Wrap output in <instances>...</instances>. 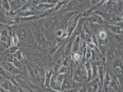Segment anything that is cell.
Wrapping results in <instances>:
<instances>
[{"instance_id":"22","label":"cell","mask_w":123,"mask_h":92,"mask_svg":"<svg viewBox=\"0 0 123 92\" xmlns=\"http://www.w3.org/2000/svg\"><path fill=\"white\" fill-rule=\"evenodd\" d=\"M54 9V8H53V9H51L50 10L45 11L43 14H42L40 16V18H44V17H47V16L49 15L50 14H51V13L53 12Z\"/></svg>"},{"instance_id":"25","label":"cell","mask_w":123,"mask_h":92,"mask_svg":"<svg viewBox=\"0 0 123 92\" xmlns=\"http://www.w3.org/2000/svg\"><path fill=\"white\" fill-rule=\"evenodd\" d=\"M99 36L101 40H103L106 39V36H107V34H106V33L105 32H104V31H101V32H100L99 33Z\"/></svg>"},{"instance_id":"34","label":"cell","mask_w":123,"mask_h":92,"mask_svg":"<svg viewBox=\"0 0 123 92\" xmlns=\"http://www.w3.org/2000/svg\"><path fill=\"white\" fill-rule=\"evenodd\" d=\"M74 80H75L76 81H77V82H80V76L78 73H76V74L74 75Z\"/></svg>"},{"instance_id":"44","label":"cell","mask_w":123,"mask_h":92,"mask_svg":"<svg viewBox=\"0 0 123 92\" xmlns=\"http://www.w3.org/2000/svg\"></svg>"},{"instance_id":"27","label":"cell","mask_w":123,"mask_h":92,"mask_svg":"<svg viewBox=\"0 0 123 92\" xmlns=\"http://www.w3.org/2000/svg\"><path fill=\"white\" fill-rule=\"evenodd\" d=\"M58 47V45L56 44H55L53 46H52L50 49V53L53 54L56 51Z\"/></svg>"},{"instance_id":"20","label":"cell","mask_w":123,"mask_h":92,"mask_svg":"<svg viewBox=\"0 0 123 92\" xmlns=\"http://www.w3.org/2000/svg\"><path fill=\"white\" fill-rule=\"evenodd\" d=\"M75 6H76V3L75 2H74V1L71 2L69 3L68 4H67V5L64 7V8H63V10H66L69 9L74 8Z\"/></svg>"},{"instance_id":"7","label":"cell","mask_w":123,"mask_h":92,"mask_svg":"<svg viewBox=\"0 0 123 92\" xmlns=\"http://www.w3.org/2000/svg\"><path fill=\"white\" fill-rule=\"evenodd\" d=\"M52 75V71L51 69H47L46 72L45 80V87H49L51 82V77Z\"/></svg>"},{"instance_id":"15","label":"cell","mask_w":123,"mask_h":92,"mask_svg":"<svg viewBox=\"0 0 123 92\" xmlns=\"http://www.w3.org/2000/svg\"><path fill=\"white\" fill-rule=\"evenodd\" d=\"M23 2H22V1H14L12 2L11 6L14 10H17L22 7V6L23 5Z\"/></svg>"},{"instance_id":"26","label":"cell","mask_w":123,"mask_h":92,"mask_svg":"<svg viewBox=\"0 0 123 92\" xmlns=\"http://www.w3.org/2000/svg\"><path fill=\"white\" fill-rule=\"evenodd\" d=\"M39 41L41 44H45L46 43V40L45 38L44 37V36L43 35H41L39 36Z\"/></svg>"},{"instance_id":"28","label":"cell","mask_w":123,"mask_h":92,"mask_svg":"<svg viewBox=\"0 0 123 92\" xmlns=\"http://www.w3.org/2000/svg\"><path fill=\"white\" fill-rule=\"evenodd\" d=\"M18 49V47H17L15 46H12L10 48V54L12 53H15L16 52H17V50Z\"/></svg>"},{"instance_id":"37","label":"cell","mask_w":123,"mask_h":92,"mask_svg":"<svg viewBox=\"0 0 123 92\" xmlns=\"http://www.w3.org/2000/svg\"><path fill=\"white\" fill-rule=\"evenodd\" d=\"M86 56H87V59H89V58H91V56H92V52L89 49H87Z\"/></svg>"},{"instance_id":"9","label":"cell","mask_w":123,"mask_h":92,"mask_svg":"<svg viewBox=\"0 0 123 92\" xmlns=\"http://www.w3.org/2000/svg\"><path fill=\"white\" fill-rule=\"evenodd\" d=\"M18 39L21 41H25L27 36V31L25 29H20L17 31Z\"/></svg>"},{"instance_id":"35","label":"cell","mask_w":123,"mask_h":92,"mask_svg":"<svg viewBox=\"0 0 123 92\" xmlns=\"http://www.w3.org/2000/svg\"><path fill=\"white\" fill-rule=\"evenodd\" d=\"M92 42H93V43H94V44L96 45H98V40H97V38L95 36H93V37H92Z\"/></svg>"},{"instance_id":"33","label":"cell","mask_w":123,"mask_h":92,"mask_svg":"<svg viewBox=\"0 0 123 92\" xmlns=\"http://www.w3.org/2000/svg\"><path fill=\"white\" fill-rule=\"evenodd\" d=\"M56 36H57L58 37H62V36H63V31L62 30H58L56 31Z\"/></svg>"},{"instance_id":"10","label":"cell","mask_w":123,"mask_h":92,"mask_svg":"<svg viewBox=\"0 0 123 92\" xmlns=\"http://www.w3.org/2000/svg\"><path fill=\"white\" fill-rule=\"evenodd\" d=\"M98 76L100 80V84H99V87L100 89L102 88V87L103 86V80H104V69L102 66H99V68L98 70Z\"/></svg>"},{"instance_id":"40","label":"cell","mask_w":123,"mask_h":92,"mask_svg":"<svg viewBox=\"0 0 123 92\" xmlns=\"http://www.w3.org/2000/svg\"><path fill=\"white\" fill-rule=\"evenodd\" d=\"M19 91H20V92H28L26 91L25 90H22V89H19Z\"/></svg>"},{"instance_id":"38","label":"cell","mask_w":123,"mask_h":92,"mask_svg":"<svg viewBox=\"0 0 123 92\" xmlns=\"http://www.w3.org/2000/svg\"><path fill=\"white\" fill-rule=\"evenodd\" d=\"M74 58L76 60H79V59H80V55H79V54H78L77 53H75L74 55Z\"/></svg>"},{"instance_id":"5","label":"cell","mask_w":123,"mask_h":92,"mask_svg":"<svg viewBox=\"0 0 123 92\" xmlns=\"http://www.w3.org/2000/svg\"><path fill=\"white\" fill-rule=\"evenodd\" d=\"M56 4L49 3L47 2L42 3L36 5V7L39 10L46 11L54 8V7H56Z\"/></svg>"},{"instance_id":"24","label":"cell","mask_w":123,"mask_h":92,"mask_svg":"<svg viewBox=\"0 0 123 92\" xmlns=\"http://www.w3.org/2000/svg\"><path fill=\"white\" fill-rule=\"evenodd\" d=\"M62 64L61 59H59L58 62L56 64V65L54 66V70L56 71H59V69H60L61 67V65Z\"/></svg>"},{"instance_id":"21","label":"cell","mask_w":123,"mask_h":92,"mask_svg":"<svg viewBox=\"0 0 123 92\" xmlns=\"http://www.w3.org/2000/svg\"><path fill=\"white\" fill-rule=\"evenodd\" d=\"M93 12V8L89 9L88 10L86 11L85 12H84L82 14V16H84V17H88L91 15H92Z\"/></svg>"},{"instance_id":"2","label":"cell","mask_w":123,"mask_h":92,"mask_svg":"<svg viewBox=\"0 0 123 92\" xmlns=\"http://www.w3.org/2000/svg\"><path fill=\"white\" fill-rule=\"evenodd\" d=\"M2 68H3L7 72H9L12 75H15L19 73V69L16 68L12 64L10 63L3 62L1 64Z\"/></svg>"},{"instance_id":"13","label":"cell","mask_w":123,"mask_h":92,"mask_svg":"<svg viewBox=\"0 0 123 92\" xmlns=\"http://www.w3.org/2000/svg\"><path fill=\"white\" fill-rule=\"evenodd\" d=\"M77 21H78L77 20H75L74 21H73V22H72V24H70L68 26L67 32L68 35L71 34L72 33V32H73V31H74V29H75V28L77 26Z\"/></svg>"},{"instance_id":"36","label":"cell","mask_w":123,"mask_h":92,"mask_svg":"<svg viewBox=\"0 0 123 92\" xmlns=\"http://www.w3.org/2000/svg\"><path fill=\"white\" fill-rule=\"evenodd\" d=\"M109 81H110V77H109L108 74H107L106 76V85L107 87L108 84L109 83Z\"/></svg>"},{"instance_id":"16","label":"cell","mask_w":123,"mask_h":92,"mask_svg":"<svg viewBox=\"0 0 123 92\" xmlns=\"http://www.w3.org/2000/svg\"><path fill=\"white\" fill-rule=\"evenodd\" d=\"M0 39L1 41L4 42H8L9 41V37L7 31L6 30H4L2 31Z\"/></svg>"},{"instance_id":"6","label":"cell","mask_w":123,"mask_h":92,"mask_svg":"<svg viewBox=\"0 0 123 92\" xmlns=\"http://www.w3.org/2000/svg\"><path fill=\"white\" fill-rule=\"evenodd\" d=\"M7 60L17 69H19L21 68V65L20 61L18 59H17L15 57L13 56L12 55L10 54L8 55Z\"/></svg>"},{"instance_id":"4","label":"cell","mask_w":123,"mask_h":92,"mask_svg":"<svg viewBox=\"0 0 123 92\" xmlns=\"http://www.w3.org/2000/svg\"><path fill=\"white\" fill-rule=\"evenodd\" d=\"M0 86L5 91H10L13 88V86L9 81L6 79H1L0 81Z\"/></svg>"},{"instance_id":"12","label":"cell","mask_w":123,"mask_h":92,"mask_svg":"<svg viewBox=\"0 0 123 92\" xmlns=\"http://www.w3.org/2000/svg\"><path fill=\"white\" fill-rule=\"evenodd\" d=\"M76 13V12L73 11L72 12L67 13L66 14H65L63 17V19H62V21H63V23L65 24L67 23L68 21V20H69L72 18L73 16L75 15Z\"/></svg>"},{"instance_id":"11","label":"cell","mask_w":123,"mask_h":92,"mask_svg":"<svg viewBox=\"0 0 123 92\" xmlns=\"http://www.w3.org/2000/svg\"><path fill=\"white\" fill-rule=\"evenodd\" d=\"M74 41V40L71 39L67 42L64 49V53L66 55H68L70 52L72 51V46Z\"/></svg>"},{"instance_id":"18","label":"cell","mask_w":123,"mask_h":92,"mask_svg":"<svg viewBox=\"0 0 123 92\" xmlns=\"http://www.w3.org/2000/svg\"><path fill=\"white\" fill-rule=\"evenodd\" d=\"M93 21L94 22H96L100 25H102L103 23V18L100 15L97 14L93 18Z\"/></svg>"},{"instance_id":"29","label":"cell","mask_w":123,"mask_h":92,"mask_svg":"<svg viewBox=\"0 0 123 92\" xmlns=\"http://www.w3.org/2000/svg\"><path fill=\"white\" fill-rule=\"evenodd\" d=\"M67 72V69L65 66H62L60 68V69L59 70V73L61 74H65Z\"/></svg>"},{"instance_id":"14","label":"cell","mask_w":123,"mask_h":92,"mask_svg":"<svg viewBox=\"0 0 123 92\" xmlns=\"http://www.w3.org/2000/svg\"><path fill=\"white\" fill-rule=\"evenodd\" d=\"M107 27L110 31L115 34H118L121 32L120 30L121 27L112 25H108Z\"/></svg>"},{"instance_id":"43","label":"cell","mask_w":123,"mask_h":92,"mask_svg":"<svg viewBox=\"0 0 123 92\" xmlns=\"http://www.w3.org/2000/svg\"><path fill=\"white\" fill-rule=\"evenodd\" d=\"M122 14H123V11H122Z\"/></svg>"},{"instance_id":"19","label":"cell","mask_w":123,"mask_h":92,"mask_svg":"<svg viewBox=\"0 0 123 92\" xmlns=\"http://www.w3.org/2000/svg\"><path fill=\"white\" fill-rule=\"evenodd\" d=\"M1 4L3 8L6 11H9L10 9V4L7 0H3L1 2Z\"/></svg>"},{"instance_id":"17","label":"cell","mask_w":123,"mask_h":92,"mask_svg":"<svg viewBox=\"0 0 123 92\" xmlns=\"http://www.w3.org/2000/svg\"><path fill=\"white\" fill-rule=\"evenodd\" d=\"M111 86L114 89H116L117 90H118L120 88V83L117 77L114 78V79L113 80V82L111 83Z\"/></svg>"},{"instance_id":"3","label":"cell","mask_w":123,"mask_h":92,"mask_svg":"<svg viewBox=\"0 0 123 92\" xmlns=\"http://www.w3.org/2000/svg\"><path fill=\"white\" fill-rule=\"evenodd\" d=\"M36 17V16H31L29 17H24V16H17L14 18L12 20V23H23L25 22L29 21H31L33 19H34Z\"/></svg>"},{"instance_id":"32","label":"cell","mask_w":123,"mask_h":92,"mask_svg":"<svg viewBox=\"0 0 123 92\" xmlns=\"http://www.w3.org/2000/svg\"><path fill=\"white\" fill-rule=\"evenodd\" d=\"M51 23L50 22H46L45 23V27L46 29H50L51 27Z\"/></svg>"},{"instance_id":"39","label":"cell","mask_w":123,"mask_h":92,"mask_svg":"<svg viewBox=\"0 0 123 92\" xmlns=\"http://www.w3.org/2000/svg\"><path fill=\"white\" fill-rule=\"evenodd\" d=\"M92 2V3L93 4H97L99 2L100 0H92L91 1Z\"/></svg>"},{"instance_id":"42","label":"cell","mask_w":123,"mask_h":92,"mask_svg":"<svg viewBox=\"0 0 123 92\" xmlns=\"http://www.w3.org/2000/svg\"><path fill=\"white\" fill-rule=\"evenodd\" d=\"M65 92H72V91L71 90H65Z\"/></svg>"},{"instance_id":"23","label":"cell","mask_w":123,"mask_h":92,"mask_svg":"<svg viewBox=\"0 0 123 92\" xmlns=\"http://www.w3.org/2000/svg\"><path fill=\"white\" fill-rule=\"evenodd\" d=\"M114 71L115 72H116V73L117 74V75H121L123 73V69L120 66H116L115 67V69H114Z\"/></svg>"},{"instance_id":"30","label":"cell","mask_w":123,"mask_h":92,"mask_svg":"<svg viewBox=\"0 0 123 92\" xmlns=\"http://www.w3.org/2000/svg\"><path fill=\"white\" fill-rule=\"evenodd\" d=\"M0 76L3 77H6V73L5 70L2 67H0Z\"/></svg>"},{"instance_id":"1","label":"cell","mask_w":123,"mask_h":92,"mask_svg":"<svg viewBox=\"0 0 123 92\" xmlns=\"http://www.w3.org/2000/svg\"><path fill=\"white\" fill-rule=\"evenodd\" d=\"M28 70L32 79L33 81L39 83L40 82L39 70L37 67L34 66H30L28 67Z\"/></svg>"},{"instance_id":"8","label":"cell","mask_w":123,"mask_h":92,"mask_svg":"<svg viewBox=\"0 0 123 92\" xmlns=\"http://www.w3.org/2000/svg\"><path fill=\"white\" fill-rule=\"evenodd\" d=\"M80 42V38L79 36L74 40L72 46V51L74 53H76L79 51Z\"/></svg>"},{"instance_id":"41","label":"cell","mask_w":123,"mask_h":92,"mask_svg":"<svg viewBox=\"0 0 123 92\" xmlns=\"http://www.w3.org/2000/svg\"><path fill=\"white\" fill-rule=\"evenodd\" d=\"M120 32H122V33H123V27H122V28H121V30H120Z\"/></svg>"},{"instance_id":"31","label":"cell","mask_w":123,"mask_h":92,"mask_svg":"<svg viewBox=\"0 0 123 92\" xmlns=\"http://www.w3.org/2000/svg\"><path fill=\"white\" fill-rule=\"evenodd\" d=\"M34 58L36 60H39L41 58V54L39 53H36L34 54Z\"/></svg>"}]
</instances>
